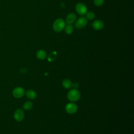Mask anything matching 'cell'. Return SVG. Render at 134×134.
<instances>
[{"mask_svg":"<svg viewBox=\"0 0 134 134\" xmlns=\"http://www.w3.org/2000/svg\"><path fill=\"white\" fill-rule=\"evenodd\" d=\"M65 26V21L61 18H58L56 19L53 24V30L57 32H61Z\"/></svg>","mask_w":134,"mask_h":134,"instance_id":"1","label":"cell"},{"mask_svg":"<svg viewBox=\"0 0 134 134\" xmlns=\"http://www.w3.org/2000/svg\"><path fill=\"white\" fill-rule=\"evenodd\" d=\"M80 96L81 94L80 92L76 88L70 90L67 95L68 99L71 102H75L78 100L80 98Z\"/></svg>","mask_w":134,"mask_h":134,"instance_id":"2","label":"cell"},{"mask_svg":"<svg viewBox=\"0 0 134 134\" xmlns=\"http://www.w3.org/2000/svg\"><path fill=\"white\" fill-rule=\"evenodd\" d=\"M87 24V19L85 17H80L75 22V26L77 29H82Z\"/></svg>","mask_w":134,"mask_h":134,"instance_id":"3","label":"cell"},{"mask_svg":"<svg viewBox=\"0 0 134 134\" xmlns=\"http://www.w3.org/2000/svg\"><path fill=\"white\" fill-rule=\"evenodd\" d=\"M75 9L76 12L80 15H84L87 12L86 6L82 3H79L76 5Z\"/></svg>","mask_w":134,"mask_h":134,"instance_id":"4","label":"cell"},{"mask_svg":"<svg viewBox=\"0 0 134 134\" xmlns=\"http://www.w3.org/2000/svg\"><path fill=\"white\" fill-rule=\"evenodd\" d=\"M25 94L24 90L20 87H17L14 89L13 91V95L16 98H20L24 96Z\"/></svg>","mask_w":134,"mask_h":134,"instance_id":"5","label":"cell"},{"mask_svg":"<svg viewBox=\"0 0 134 134\" xmlns=\"http://www.w3.org/2000/svg\"><path fill=\"white\" fill-rule=\"evenodd\" d=\"M77 110V105L74 103H69L68 104L65 106V110L67 113L69 114L75 113Z\"/></svg>","mask_w":134,"mask_h":134,"instance_id":"6","label":"cell"},{"mask_svg":"<svg viewBox=\"0 0 134 134\" xmlns=\"http://www.w3.org/2000/svg\"><path fill=\"white\" fill-rule=\"evenodd\" d=\"M14 117L16 121H21L24 118V113L21 109H18L15 111Z\"/></svg>","mask_w":134,"mask_h":134,"instance_id":"7","label":"cell"},{"mask_svg":"<svg viewBox=\"0 0 134 134\" xmlns=\"http://www.w3.org/2000/svg\"><path fill=\"white\" fill-rule=\"evenodd\" d=\"M104 24L103 21L100 20H96L94 21L92 24L93 28L96 30H99L103 28Z\"/></svg>","mask_w":134,"mask_h":134,"instance_id":"8","label":"cell"},{"mask_svg":"<svg viewBox=\"0 0 134 134\" xmlns=\"http://www.w3.org/2000/svg\"><path fill=\"white\" fill-rule=\"evenodd\" d=\"M76 18V15H75V14L73 13H70L66 16V20H65L66 23L68 24H72L75 21Z\"/></svg>","mask_w":134,"mask_h":134,"instance_id":"9","label":"cell"},{"mask_svg":"<svg viewBox=\"0 0 134 134\" xmlns=\"http://www.w3.org/2000/svg\"><path fill=\"white\" fill-rule=\"evenodd\" d=\"M37 57L40 59V60H43L46 58L47 56V53L45 51L43 50H39L36 54Z\"/></svg>","mask_w":134,"mask_h":134,"instance_id":"10","label":"cell"},{"mask_svg":"<svg viewBox=\"0 0 134 134\" xmlns=\"http://www.w3.org/2000/svg\"><path fill=\"white\" fill-rule=\"evenodd\" d=\"M26 96L28 98H29L30 99H34L36 97V93L34 91L29 90L27 91Z\"/></svg>","mask_w":134,"mask_h":134,"instance_id":"11","label":"cell"},{"mask_svg":"<svg viewBox=\"0 0 134 134\" xmlns=\"http://www.w3.org/2000/svg\"><path fill=\"white\" fill-rule=\"evenodd\" d=\"M62 85L66 88H70L72 86V83L69 79H66L62 81Z\"/></svg>","mask_w":134,"mask_h":134,"instance_id":"12","label":"cell"},{"mask_svg":"<svg viewBox=\"0 0 134 134\" xmlns=\"http://www.w3.org/2000/svg\"><path fill=\"white\" fill-rule=\"evenodd\" d=\"M64 29L65 32L68 35L71 34L73 31V27L71 25V24H68L67 25H65Z\"/></svg>","mask_w":134,"mask_h":134,"instance_id":"13","label":"cell"},{"mask_svg":"<svg viewBox=\"0 0 134 134\" xmlns=\"http://www.w3.org/2000/svg\"><path fill=\"white\" fill-rule=\"evenodd\" d=\"M32 103L31 102L27 101L24 103V104L23 105V108L25 110H29L32 107Z\"/></svg>","mask_w":134,"mask_h":134,"instance_id":"14","label":"cell"},{"mask_svg":"<svg viewBox=\"0 0 134 134\" xmlns=\"http://www.w3.org/2000/svg\"><path fill=\"white\" fill-rule=\"evenodd\" d=\"M57 53L55 52H52L49 54L48 57V60L50 62L53 61L54 60H55V59L57 58Z\"/></svg>","mask_w":134,"mask_h":134,"instance_id":"15","label":"cell"},{"mask_svg":"<svg viewBox=\"0 0 134 134\" xmlns=\"http://www.w3.org/2000/svg\"><path fill=\"white\" fill-rule=\"evenodd\" d=\"M95 14L92 12H88L86 13V18L90 20H92L95 18Z\"/></svg>","mask_w":134,"mask_h":134,"instance_id":"16","label":"cell"},{"mask_svg":"<svg viewBox=\"0 0 134 134\" xmlns=\"http://www.w3.org/2000/svg\"><path fill=\"white\" fill-rule=\"evenodd\" d=\"M104 1L105 0H94V3L97 6H100L104 4Z\"/></svg>","mask_w":134,"mask_h":134,"instance_id":"17","label":"cell"},{"mask_svg":"<svg viewBox=\"0 0 134 134\" xmlns=\"http://www.w3.org/2000/svg\"><path fill=\"white\" fill-rule=\"evenodd\" d=\"M79 86V84L77 83H74V84H72V86L74 87V88H77Z\"/></svg>","mask_w":134,"mask_h":134,"instance_id":"18","label":"cell"}]
</instances>
